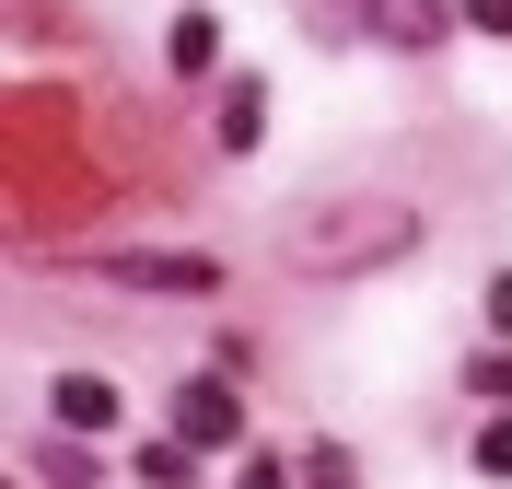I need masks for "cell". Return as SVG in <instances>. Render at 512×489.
I'll return each instance as SVG.
<instances>
[{"mask_svg":"<svg viewBox=\"0 0 512 489\" xmlns=\"http://www.w3.org/2000/svg\"><path fill=\"white\" fill-rule=\"evenodd\" d=\"M466 24H478V35H512V0H466Z\"/></svg>","mask_w":512,"mask_h":489,"instance_id":"8fae6325","label":"cell"},{"mask_svg":"<svg viewBox=\"0 0 512 489\" xmlns=\"http://www.w3.org/2000/svg\"><path fill=\"white\" fill-rule=\"evenodd\" d=\"M105 280H128V292H222V268H210V257H175V245H117Z\"/></svg>","mask_w":512,"mask_h":489,"instance_id":"7a4b0ae2","label":"cell"},{"mask_svg":"<svg viewBox=\"0 0 512 489\" xmlns=\"http://www.w3.org/2000/svg\"><path fill=\"white\" fill-rule=\"evenodd\" d=\"M454 12H466V0H373V35H384V47H431Z\"/></svg>","mask_w":512,"mask_h":489,"instance_id":"5b68a950","label":"cell"},{"mask_svg":"<svg viewBox=\"0 0 512 489\" xmlns=\"http://www.w3.org/2000/svg\"><path fill=\"white\" fill-rule=\"evenodd\" d=\"M419 245V210H396V198H338V210H303V233H291V268H315V280H350V268H384Z\"/></svg>","mask_w":512,"mask_h":489,"instance_id":"6da1fadb","label":"cell"},{"mask_svg":"<svg viewBox=\"0 0 512 489\" xmlns=\"http://www.w3.org/2000/svg\"><path fill=\"white\" fill-rule=\"evenodd\" d=\"M47 408H59V431H117V385H105V373H59Z\"/></svg>","mask_w":512,"mask_h":489,"instance_id":"277c9868","label":"cell"},{"mask_svg":"<svg viewBox=\"0 0 512 489\" xmlns=\"http://www.w3.org/2000/svg\"><path fill=\"white\" fill-rule=\"evenodd\" d=\"M163 59H175V70H222V24H210V12H175Z\"/></svg>","mask_w":512,"mask_h":489,"instance_id":"52a82bcc","label":"cell"},{"mask_svg":"<svg viewBox=\"0 0 512 489\" xmlns=\"http://www.w3.org/2000/svg\"><path fill=\"white\" fill-rule=\"evenodd\" d=\"M245 489H280V466H245Z\"/></svg>","mask_w":512,"mask_h":489,"instance_id":"4fadbf2b","label":"cell"},{"mask_svg":"<svg viewBox=\"0 0 512 489\" xmlns=\"http://www.w3.org/2000/svg\"><path fill=\"white\" fill-rule=\"evenodd\" d=\"M256 140H268V82L233 70V82H222V152H256Z\"/></svg>","mask_w":512,"mask_h":489,"instance_id":"8992f818","label":"cell"},{"mask_svg":"<svg viewBox=\"0 0 512 489\" xmlns=\"http://www.w3.org/2000/svg\"><path fill=\"white\" fill-rule=\"evenodd\" d=\"M466 385H478L489 408H512V361H478V373H466Z\"/></svg>","mask_w":512,"mask_h":489,"instance_id":"30bf717a","label":"cell"},{"mask_svg":"<svg viewBox=\"0 0 512 489\" xmlns=\"http://www.w3.org/2000/svg\"><path fill=\"white\" fill-rule=\"evenodd\" d=\"M489 326H501V338H512V268H501V280H489Z\"/></svg>","mask_w":512,"mask_h":489,"instance_id":"7c38bea8","label":"cell"},{"mask_svg":"<svg viewBox=\"0 0 512 489\" xmlns=\"http://www.w3.org/2000/svg\"><path fill=\"white\" fill-rule=\"evenodd\" d=\"M478 466H489V478H512V420H489V431H478Z\"/></svg>","mask_w":512,"mask_h":489,"instance_id":"9c48e42d","label":"cell"},{"mask_svg":"<svg viewBox=\"0 0 512 489\" xmlns=\"http://www.w3.org/2000/svg\"><path fill=\"white\" fill-rule=\"evenodd\" d=\"M187 466H198V443H152V455H140V478H152V489H187Z\"/></svg>","mask_w":512,"mask_h":489,"instance_id":"ba28073f","label":"cell"},{"mask_svg":"<svg viewBox=\"0 0 512 489\" xmlns=\"http://www.w3.org/2000/svg\"><path fill=\"white\" fill-rule=\"evenodd\" d=\"M233 431H245V408H233V385H222V373H198V385L175 396V443H198V455H210V443H233Z\"/></svg>","mask_w":512,"mask_h":489,"instance_id":"3957f363","label":"cell"}]
</instances>
